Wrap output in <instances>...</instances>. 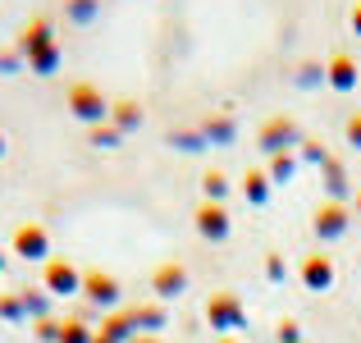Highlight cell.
Masks as SVG:
<instances>
[{
  "mask_svg": "<svg viewBox=\"0 0 361 343\" xmlns=\"http://www.w3.org/2000/svg\"><path fill=\"white\" fill-rule=\"evenodd\" d=\"M18 55H23V64L32 73H55L60 69V42H55V28L46 14L27 18L23 28H18Z\"/></svg>",
  "mask_w": 361,
  "mask_h": 343,
  "instance_id": "obj_1",
  "label": "cell"
},
{
  "mask_svg": "<svg viewBox=\"0 0 361 343\" xmlns=\"http://www.w3.org/2000/svg\"><path fill=\"white\" fill-rule=\"evenodd\" d=\"M64 101H69V114H73L78 124H87V128H92V124H106V119H110L106 92H101L97 83H87V78L69 83V97H64Z\"/></svg>",
  "mask_w": 361,
  "mask_h": 343,
  "instance_id": "obj_2",
  "label": "cell"
},
{
  "mask_svg": "<svg viewBox=\"0 0 361 343\" xmlns=\"http://www.w3.org/2000/svg\"><path fill=\"white\" fill-rule=\"evenodd\" d=\"M42 289L55 293V298H69V293H82V270L69 261V256H51L42 265Z\"/></svg>",
  "mask_w": 361,
  "mask_h": 343,
  "instance_id": "obj_3",
  "label": "cell"
},
{
  "mask_svg": "<svg viewBox=\"0 0 361 343\" xmlns=\"http://www.w3.org/2000/svg\"><path fill=\"white\" fill-rule=\"evenodd\" d=\"M14 256H23V261H51V234H46V224H37V220H27V224H18L14 229Z\"/></svg>",
  "mask_w": 361,
  "mask_h": 343,
  "instance_id": "obj_4",
  "label": "cell"
},
{
  "mask_svg": "<svg viewBox=\"0 0 361 343\" xmlns=\"http://www.w3.org/2000/svg\"><path fill=\"white\" fill-rule=\"evenodd\" d=\"M293 142H298V124H293L288 114H274V119H265L261 133H256V147H261L265 156H283Z\"/></svg>",
  "mask_w": 361,
  "mask_h": 343,
  "instance_id": "obj_5",
  "label": "cell"
},
{
  "mask_svg": "<svg viewBox=\"0 0 361 343\" xmlns=\"http://www.w3.org/2000/svg\"><path fill=\"white\" fill-rule=\"evenodd\" d=\"M119 279L110 270H82V298L97 307H119Z\"/></svg>",
  "mask_w": 361,
  "mask_h": 343,
  "instance_id": "obj_6",
  "label": "cell"
},
{
  "mask_svg": "<svg viewBox=\"0 0 361 343\" xmlns=\"http://www.w3.org/2000/svg\"><path fill=\"white\" fill-rule=\"evenodd\" d=\"M192 220H197V234L211 238V243H224V238H229V211H224V202H202L192 211Z\"/></svg>",
  "mask_w": 361,
  "mask_h": 343,
  "instance_id": "obj_7",
  "label": "cell"
},
{
  "mask_svg": "<svg viewBox=\"0 0 361 343\" xmlns=\"http://www.w3.org/2000/svg\"><path fill=\"white\" fill-rule=\"evenodd\" d=\"M348 220H353V211H348L343 202H334V197H329V202L316 206V215H311V229H316V238H338V234L348 229Z\"/></svg>",
  "mask_w": 361,
  "mask_h": 343,
  "instance_id": "obj_8",
  "label": "cell"
},
{
  "mask_svg": "<svg viewBox=\"0 0 361 343\" xmlns=\"http://www.w3.org/2000/svg\"><path fill=\"white\" fill-rule=\"evenodd\" d=\"M334 279H338V270H334V256H325V252H311V256H302V284H307V289H329Z\"/></svg>",
  "mask_w": 361,
  "mask_h": 343,
  "instance_id": "obj_9",
  "label": "cell"
},
{
  "mask_svg": "<svg viewBox=\"0 0 361 343\" xmlns=\"http://www.w3.org/2000/svg\"><path fill=\"white\" fill-rule=\"evenodd\" d=\"M183 284H188V265H178V261H165V265L151 270V289H156V298H174V293H183Z\"/></svg>",
  "mask_w": 361,
  "mask_h": 343,
  "instance_id": "obj_10",
  "label": "cell"
},
{
  "mask_svg": "<svg viewBox=\"0 0 361 343\" xmlns=\"http://www.w3.org/2000/svg\"><path fill=\"white\" fill-rule=\"evenodd\" d=\"M325 78H329V88H334V92H353L357 88V60L348 51H334V55H329V64H325Z\"/></svg>",
  "mask_w": 361,
  "mask_h": 343,
  "instance_id": "obj_11",
  "label": "cell"
},
{
  "mask_svg": "<svg viewBox=\"0 0 361 343\" xmlns=\"http://www.w3.org/2000/svg\"><path fill=\"white\" fill-rule=\"evenodd\" d=\"M110 124H115L123 138H128V133L142 124V106H137V101H128V97H123V101H110Z\"/></svg>",
  "mask_w": 361,
  "mask_h": 343,
  "instance_id": "obj_12",
  "label": "cell"
},
{
  "mask_svg": "<svg viewBox=\"0 0 361 343\" xmlns=\"http://www.w3.org/2000/svg\"><path fill=\"white\" fill-rule=\"evenodd\" d=\"M243 193H247V202H256V206H261L265 197H270V174H261V169H252V174L243 179Z\"/></svg>",
  "mask_w": 361,
  "mask_h": 343,
  "instance_id": "obj_13",
  "label": "cell"
},
{
  "mask_svg": "<svg viewBox=\"0 0 361 343\" xmlns=\"http://www.w3.org/2000/svg\"><path fill=\"white\" fill-rule=\"evenodd\" d=\"M87 142H92V147H119V142H123V133L115 128V124H92V128H87Z\"/></svg>",
  "mask_w": 361,
  "mask_h": 343,
  "instance_id": "obj_14",
  "label": "cell"
},
{
  "mask_svg": "<svg viewBox=\"0 0 361 343\" xmlns=\"http://www.w3.org/2000/svg\"><path fill=\"white\" fill-rule=\"evenodd\" d=\"M18 298H23V311H27V316L46 320V298H51L46 289H18Z\"/></svg>",
  "mask_w": 361,
  "mask_h": 343,
  "instance_id": "obj_15",
  "label": "cell"
},
{
  "mask_svg": "<svg viewBox=\"0 0 361 343\" xmlns=\"http://www.w3.org/2000/svg\"><path fill=\"white\" fill-rule=\"evenodd\" d=\"M202 188H206V202H224V193H229V179H224L220 169H206Z\"/></svg>",
  "mask_w": 361,
  "mask_h": 343,
  "instance_id": "obj_16",
  "label": "cell"
},
{
  "mask_svg": "<svg viewBox=\"0 0 361 343\" xmlns=\"http://www.w3.org/2000/svg\"><path fill=\"white\" fill-rule=\"evenodd\" d=\"M293 169H298V160L283 151V156H270V169H265V174H270V183H283V179H293Z\"/></svg>",
  "mask_w": 361,
  "mask_h": 343,
  "instance_id": "obj_17",
  "label": "cell"
},
{
  "mask_svg": "<svg viewBox=\"0 0 361 343\" xmlns=\"http://www.w3.org/2000/svg\"><path fill=\"white\" fill-rule=\"evenodd\" d=\"M206 311H211V320H229L233 311H238V298H229V293H215Z\"/></svg>",
  "mask_w": 361,
  "mask_h": 343,
  "instance_id": "obj_18",
  "label": "cell"
},
{
  "mask_svg": "<svg viewBox=\"0 0 361 343\" xmlns=\"http://www.w3.org/2000/svg\"><path fill=\"white\" fill-rule=\"evenodd\" d=\"M64 9H69L73 23H92V18H97V0H69Z\"/></svg>",
  "mask_w": 361,
  "mask_h": 343,
  "instance_id": "obj_19",
  "label": "cell"
},
{
  "mask_svg": "<svg viewBox=\"0 0 361 343\" xmlns=\"http://www.w3.org/2000/svg\"><path fill=\"white\" fill-rule=\"evenodd\" d=\"M0 316H5V320H23L27 316L23 298H18V293H0Z\"/></svg>",
  "mask_w": 361,
  "mask_h": 343,
  "instance_id": "obj_20",
  "label": "cell"
},
{
  "mask_svg": "<svg viewBox=\"0 0 361 343\" xmlns=\"http://www.w3.org/2000/svg\"><path fill=\"white\" fill-rule=\"evenodd\" d=\"M60 343H92V335H87L82 320H64V325H60Z\"/></svg>",
  "mask_w": 361,
  "mask_h": 343,
  "instance_id": "obj_21",
  "label": "cell"
},
{
  "mask_svg": "<svg viewBox=\"0 0 361 343\" xmlns=\"http://www.w3.org/2000/svg\"><path fill=\"white\" fill-rule=\"evenodd\" d=\"M128 316H133V325H160L165 311L160 307H128Z\"/></svg>",
  "mask_w": 361,
  "mask_h": 343,
  "instance_id": "obj_22",
  "label": "cell"
},
{
  "mask_svg": "<svg viewBox=\"0 0 361 343\" xmlns=\"http://www.w3.org/2000/svg\"><path fill=\"white\" fill-rule=\"evenodd\" d=\"M233 124L229 119H206V138H229Z\"/></svg>",
  "mask_w": 361,
  "mask_h": 343,
  "instance_id": "obj_23",
  "label": "cell"
},
{
  "mask_svg": "<svg viewBox=\"0 0 361 343\" xmlns=\"http://www.w3.org/2000/svg\"><path fill=\"white\" fill-rule=\"evenodd\" d=\"M37 339H60V320H37Z\"/></svg>",
  "mask_w": 361,
  "mask_h": 343,
  "instance_id": "obj_24",
  "label": "cell"
},
{
  "mask_svg": "<svg viewBox=\"0 0 361 343\" xmlns=\"http://www.w3.org/2000/svg\"><path fill=\"white\" fill-rule=\"evenodd\" d=\"M348 142H353V147L361 151V110H357V114H348Z\"/></svg>",
  "mask_w": 361,
  "mask_h": 343,
  "instance_id": "obj_25",
  "label": "cell"
},
{
  "mask_svg": "<svg viewBox=\"0 0 361 343\" xmlns=\"http://www.w3.org/2000/svg\"><path fill=\"white\" fill-rule=\"evenodd\" d=\"M18 60H23V55H18V46H14V51H0V73H5V69H14Z\"/></svg>",
  "mask_w": 361,
  "mask_h": 343,
  "instance_id": "obj_26",
  "label": "cell"
},
{
  "mask_svg": "<svg viewBox=\"0 0 361 343\" xmlns=\"http://www.w3.org/2000/svg\"><path fill=\"white\" fill-rule=\"evenodd\" d=\"M265 275H270V279H283V261H279V256H270V261H265Z\"/></svg>",
  "mask_w": 361,
  "mask_h": 343,
  "instance_id": "obj_27",
  "label": "cell"
},
{
  "mask_svg": "<svg viewBox=\"0 0 361 343\" xmlns=\"http://www.w3.org/2000/svg\"><path fill=\"white\" fill-rule=\"evenodd\" d=\"M353 32L361 37V0H357V5H353Z\"/></svg>",
  "mask_w": 361,
  "mask_h": 343,
  "instance_id": "obj_28",
  "label": "cell"
},
{
  "mask_svg": "<svg viewBox=\"0 0 361 343\" xmlns=\"http://www.w3.org/2000/svg\"><path fill=\"white\" fill-rule=\"evenodd\" d=\"M5 151H9V138H5V128H0V160H5Z\"/></svg>",
  "mask_w": 361,
  "mask_h": 343,
  "instance_id": "obj_29",
  "label": "cell"
},
{
  "mask_svg": "<svg viewBox=\"0 0 361 343\" xmlns=\"http://www.w3.org/2000/svg\"><path fill=\"white\" fill-rule=\"evenodd\" d=\"M5 265H9V256H5V247H0V270H5Z\"/></svg>",
  "mask_w": 361,
  "mask_h": 343,
  "instance_id": "obj_30",
  "label": "cell"
},
{
  "mask_svg": "<svg viewBox=\"0 0 361 343\" xmlns=\"http://www.w3.org/2000/svg\"><path fill=\"white\" fill-rule=\"evenodd\" d=\"M357 215H361V188H357Z\"/></svg>",
  "mask_w": 361,
  "mask_h": 343,
  "instance_id": "obj_31",
  "label": "cell"
}]
</instances>
